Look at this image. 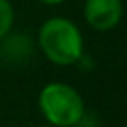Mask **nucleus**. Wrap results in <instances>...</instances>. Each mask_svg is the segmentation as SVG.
I'll list each match as a JSON object with an SVG mask.
<instances>
[{
    "label": "nucleus",
    "instance_id": "3",
    "mask_svg": "<svg viewBox=\"0 0 127 127\" xmlns=\"http://www.w3.org/2000/svg\"><path fill=\"white\" fill-rule=\"evenodd\" d=\"M82 15L92 30L108 32L120 24L123 4L122 0H84Z\"/></svg>",
    "mask_w": 127,
    "mask_h": 127
},
{
    "label": "nucleus",
    "instance_id": "6",
    "mask_svg": "<svg viewBox=\"0 0 127 127\" xmlns=\"http://www.w3.org/2000/svg\"><path fill=\"white\" fill-rule=\"evenodd\" d=\"M41 127H54V125H51V123H49V125H41Z\"/></svg>",
    "mask_w": 127,
    "mask_h": 127
},
{
    "label": "nucleus",
    "instance_id": "1",
    "mask_svg": "<svg viewBox=\"0 0 127 127\" xmlns=\"http://www.w3.org/2000/svg\"><path fill=\"white\" fill-rule=\"evenodd\" d=\"M37 47L54 65H75L84 56V37L79 24L62 15L49 17L37 30Z\"/></svg>",
    "mask_w": 127,
    "mask_h": 127
},
{
    "label": "nucleus",
    "instance_id": "5",
    "mask_svg": "<svg viewBox=\"0 0 127 127\" xmlns=\"http://www.w3.org/2000/svg\"><path fill=\"white\" fill-rule=\"evenodd\" d=\"M37 2H41V4H45V6H60V4H64L65 0H37Z\"/></svg>",
    "mask_w": 127,
    "mask_h": 127
},
{
    "label": "nucleus",
    "instance_id": "4",
    "mask_svg": "<svg viewBox=\"0 0 127 127\" xmlns=\"http://www.w3.org/2000/svg\"><path fill=\"white\" fill-rule=\"evenodd\" d=\"M15 24V9L9 0H0V43L9 36Z\"/></svg>",
    "mask_w": 127,
    "mask_h": 127
},
{
    "label": "nucleus",
    "instance_id": "2",
    "mask_svg": "<svg viewBox=\"0 0 127 127\" xmlns=\"http://www.w3.org/2000/svg\"><path fill=\"white\" fill-rule=\"evenodd\" d=\"M37 105L51 125L75 127L84 118L82 95L65 82H49L41 88Z\"/></svg>",
    "mask_w": 127,
    "mask_h": 127
}]
</instances>
